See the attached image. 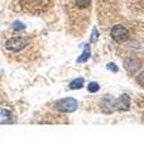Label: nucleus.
Listing matches in <instances>:
<instances>
[{
  "mask_svg": "<svg viewBox=\"0 0 144 152\" xmlns=\"http://www.w3.org/2000/svg\"><path fill=\"white\" fill-rule=\"evenodd\" d=\"M55 107L57 110H60L62 113H72L77 109L79 102L73 98H63V99H60L58 102H56Z\"/></svg>",
  "mask_w": 144,
  "mask_h": 152,
  "instance_id": "nucleus-1",
  "label": "nucleus"
},
{
  "mask_svg": "<svg viewBox=\"0 0 144 152\" xmlns=\"http://www.w3.org/2000/svg\"><path fill=\"white\" fill-rule=\"evenodd\" d=\"M28 45V39L24 37H12L5 42V48L12 52H19Z\"/></svg>",
  "mask_w": 144,
  "mask_h": 152,
  "instance_id": "nucleus-2",
  "label": "nucleus"
},
{
  "mask_svg": "<svg viewBox=\"0 0 144 152\" xmlns=\"http://www.w3.org/2000/svg\"><path fill=\"white\" fill-rule=\"evenodd\" d=\"M129 31L125 27L123 26H114L111 29V37L113 39H115L116 42H121V41H127L129 38Z\"/></svg>",
  "mask_w": 144,
  "mask_h": 152,
  "instance_id": "nucleus-3",
  "label": "nucleus"
},
{
  "mask_svg": "<svg viewBox=\"0 0 144 152\" xmlns=\"http://www.w3.org/2000/svg\"><path fill=\"white\" fill-rule=\"evenodd\" d=\"M116 109V99L110 95H105L101 100V110L104 113H111Z\"/></svg>",
  "mask_w": 144,
  "mask_h": 152,
  "instance_id": "nucleus-4",
  "label": "nucleus"
},
{
  "mask_svg": "<svg viewBox=\"0 0 144 152\" xmlns=\"http://www.w3.org/2000/svg\"><path fill=\"white\" fill-rule=\"evenodd\" d=\"M129 105H130V99L127 94H123L116 100V109L119 110H128Z\"/></svg>",
  "mask_w": 144,
  "mask_h": 152,
  "instance_id": "nucleus-5",
  "label": "nucleus"
},
{
  "mask_svg": "<svg viewBox=\"0 0 144 152\" xmlns=\"http://www.w3.org/2000/svg\"><path fill=\"white\" fill-rule=\"evenodd\" d=\"M124 66H125L127 71H129V72H135V71L140 67V62L134 58H128L124 61Z\"/></svg>",
  "mask_w": 144,
  "mask_h": 152,
  "instance_id": "nucleus-6",
  "label": "nucleus"
},
{
  "mask_svg": "<svg viewBox=\"0 0 144 152\" xmlns=\"http://www.w3.org/2000/svg\"><path fill=\"white\" fill-rule=\"evenodd\" d=\"M90 56H91V51H90V46L89 45H85L84 46V51H82V53H81V56L77 58V64H84L86 62L89 58H90Z\"/></svg>",
  "mask_w": 144,
  "mask_h": 152,
  "instance_id": "nucleus-7",
  "label": "nucleus"
},
{
  "mask_svg": "<svg viewBox=\"0 0 144 152\" xmlns=\"http://www.w3.org/2000/svg\"><path fill=\"white\" fill-rule=\"evenodd\" d=\"M14 121V118H13V114L12 112H9L7 110V109H3L1 110V119H0V123H12Z\"/></svg>",
  "mask_w": 144,
  "mask_h": 152,
  "instance_id": "nucleus-8",
  "label": "nucleus"
},
{
  "mask_svg": "<svg viewBox=\"0 0 144 152\" xmlns=\"http://www.w3.org/2000/svg\"><path fill=\"white\" fill-rule=\"evenodd\" d=\"M84 84H85L84 77H77V79L72 80V81L70 83V89L71 90H79V89H81L84 86Z\"/></svg>",
  "mask_w": 144,
  "mask_h": 152,
  "instance_id": "nucleus-9",
  "label": "nucleus"
},
{
  "mask_svg": "<svg viewBox=\"0 0 144 152\" xmlns=\"http://www.w3.org/2000/svg\"><path fill=\"white\" fill-rule=\"evenodd\" d=\"M12 28H13V31H15V32H22L25 29V24L20 20H15V22H13Z\"/></svg>",
  "mask_w": 144,
  "mask_h": 152,
  "instance_id": "nucleus-10",
  "label": "nucleus"
},
{
  "mask_svg": "<svg viewBox=\"0 0 144 152\" xmlns=\"http://www.w3.org/2000/svg\"><path fill=\"white\" fill-rule=\"evenodd\" d=\"M76 1V5L80 9H85V8H89L90 4H91V0H75Z\"/></svg>",
  "mask_w": 144,
  "mask_h": 152,
  "instance_id": "nucleus-11",
  "label": "nucleus"
},
{
  "mask_svg": "<svg viewBox=\"0 0 144 152\" xmlns=\"http://www.w3.org/2000/svg\"><path fill=\"white\" fill-rule=\"evenodd\" d=\"M87 90L90 93H96V91H99L100 90V85L97 84V83H90L89 84V86H87Z\"/></svg>",
  "mask_w": 144,
  "mask_h": 152,
  "instance_id": "nucleus-12",
  "label": "nucleus"
},
{
  "mask_svg": "<svg viewBox=\"0 0 144 152\" xmlns=\"http://www.w3.org/2000/svg\"><path fill=\"white\" fill-rule=\"evenodd\" d=\"M97 38H99V31H97V28L94 27V29H92V34H91V42L92 43H95L96 41H97Z\"/></svg>",
  "mask_w": 144,
  "mask_h": 152,
  "instance_id": "nucleus-13",
  "label": "nucleus"
},
{
  "mask_svg": "<svg viewBox=\"0 0 144 152\" xmlns=\"http://www.w3.org/2000/svg\"><path fill=\"white\" fill-rule=\"evenodd\" d=\"M108 70H110V71H113V72H118L119 71V67L115 64H113V62H110V64H108Z\"/></svg>",
  "mask_w": 144,
  "mask_h": 152,
  "instance_id": "nucleus-14",
  "label": "nucleus"
},
{
  "mask_svg": "<svg viewBox=\"0 0 144 152\" xmlns=\"http://www.w3.org/2000/svg\"><path fill=\"white\" fill-rule=\"evenodd\" d=\"M138 83H139V85H142V86L144 88V71L143 72H140L139 74V76H138Z\"/></svg>",
  "mask_w": 144,
  "mask_h": 152,
  "instance_id": "nucleus-15",
  "label": "nucleus"
}]
</instances>
